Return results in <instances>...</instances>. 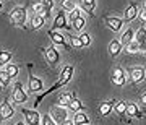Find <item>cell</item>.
I'll return each mask as SVG.
<instances>
[{"instance_id": "1", "label": "cell", "mask_w": 146, "mask_h": 125, "mask_svg": "<svg viewBox=\"0 0 146 125\" xmlns=\"http://www.w3.org/2000/svg\"><path fill=\"white\" fill-rule=\"evenodd\" d=\"M73 72H75V68H73L72 65H65V68H63L62 73H60V78H58L57 81H55V84H52V86L47 89V91H44L42 94H39V96L36 98V101H34V107H37V106H39V102H41V101H42L44 98H46L47 94H52L54 91H57V89L63 88V86H65V84H67L68 81H70V80H72Z\"/></svg>"}, {"instance_id": "2", "label": "cell", "mask_w": 146, "mask_h": 125, "mask_svg": "<svg viewBox=\"0 0 146 125\" xmlns=\"http://www.w3.org/2000/svg\"><path fill=\"white\" fill-rule=\"evenodd\" d=\"M26 18H28V11L25 7H16L10 11V21L13 26H20L25 28L26 25Z\"/></svg>"}, {"instance_id": "3", "label": "cell", "mask_w": 146, "mask_h": 125, "mask_svg": "<svg viewBox=\"0 0 146 125\" xmlns=\"http://www.w3.org/2000/svg\"><path fill=\"white\" fill-rule=\"evenodd\" d=\"M49 114L52 115V119H54V122H55V124H58V125L67 124L68 114H67V109H65L63 106H58V104L57 106H52Z\"/></svg>"}, {"instance_id": "4", "label": "cell", "mask_w": 146, "mask_h": 125, "mask_svg": "<svg viewBox=\"0 0 146 125\" xmlns=\"http://www.w3.org/2000/svg\"><path fill=\"white\" fill-rule=\"evenodd\" d=\"M28 73H29V80H28V89H29L31 93L42 91V80L37 78L36 75L33 73V63H28Z\"/></svg>"}, {"instance_id": "5", "label": "cell", "mask_w": 146, "mask_h": 125, "mask_svg": "<svg viewBox=\"0 0 146 125\" xmlns=\"http://www.w3.org/2000/svg\"><path fill=\"white\" fill-rule=\"evenodd\" d=\"M25 119H26V124L29 125H39L41 124V115L37 114L36 110H31V109H21Z\"/></svg>"}, {"instance_id": "6", "label": "cell", "mask_w": 146, "mask_h": 125, "mask_svg": "<svg viewBox=\"0 0 146 125\" xmlns=\"http://www.w3.org/2000/svg\"><path fill=\"white\" fill-rule=\"evenodd\" d=\"M44 54H46V59H47V62H49V65H52V67H55L58 63V60H60V55H58L57 49L54 46L44 49Z\"/></svg>"}, {"instance_id": "7", "label": "cell", "mask_w": 146, "mask_h": 125, "mask_svg": "<svg viewBox=\"0 0 146 125\" xmlns=\"http://www.w3.org/2000/svg\"><path fill=\"white\" fill-rule=\"evenodd\" d=\"M28 99L26 96V91L23 89V84L18 81V83H15V88H13V101L15 102H18V104H21V102H25Z\"/></svg>"}, {"instance_id": "8", "label": "cell", "mask_w": 146, "mask_h": 125, "mask_svg": "<svg viewBox=\"0 0 146 125\" xmlns=\"http://www.w3.org/2000/svg\"><path fill=\"white\" fill-rule=\"evenodd\" d=\"M110 78H112V83L117 84V86H123L125 81H127L125 72H123V68H120V67H117V68L112 70V76H110Z\"/></svg>"}, {"instance_id": "9", "label": "cell", "mask_w": 146, "mask_h": 125, "mask_svg": "<svg viewBox=\"0 0 146 125\" xmlns=\"http://www.w3.org/2000/svg\"><path fill=\"white\" fill-rule=\"evenodd\" d=\"M13 107H11V104L8 102V99H3V102H2V106H0V120H7L10 119V117H13Z\"/></svg>"}, {"instance_id": "10", "label": "cell", "mask_w": 146, "mask_h": 125, "mask_svg": "<svg viewBox=\"0 0 146 125\" xmlns=\"http://www.w3.org/2000/svg\"><path fill=\"white\" fill-rule=\"evenodd\" d=\"M63 28H68V23H67V15H65V11L60 10L55 16V20H54V25H52V29H63Z\"/></svg>"}, {"instance_id": "11", "label": "cell", "mask_w": 146, "mask_h": 125, "mask_svg": "<svg viewBox=\"0 0 146 125\" xmlns=\"http://www.w3.org/2000/svg\"><path fill=\"white\" fill-rule=\"evenodd\" d=\"M104 23L112 31H120L122 26H123V20H120L117 16H104Z\"/></svg>"}, {"instance_id": "12", "label": "cell", "mask_w": 146, "mask_h": 125, "mask_svg": "<svg viewBox=\"0 0 146 125\" xmlns=\"http://www.w3.org/2000/svg\"><path fill=\"white\" fill-rule=\"evenodd\" d=\"M47 34H49V37H50L52 44H57V46H62V47H65V49H68L67 41H65V37H63L60 33H57L55 29H50V31L47 33Z\"/></svg>"}, {"instance_id": "13", "label": "cell", "mask_w": 146, "mask_h": 125, "mask_svg": "<svg viewBox=\"0 0 146 125\" xmlns=\"http://www.w3.org/2000/svg\"><path fill=\"white\" fill-rule=\"evenodd\" d=\"M138 16V5H136L135 2H131L130 5L127 7V10H125V13H123V21H133Z\"/></svg>"}, {"instance_id": "14", "label": "cell", "mask_w": 146, "mask_h": 125, "mask_svg": "<svg viewBox=\"0 0 146 125\" xmlns=\"http://www.w3.org/2000/svg\"><path fill=\"white\" fill-rule=\"evenodd\" d=\"M130 78L133 83H140V81H143L145 80V68L141 67H135L130 70Z\"/></svg>"}, {"instance_id": "15", "label": "cell", "mask_w": 146, "mask_h": 125, "mask_svg": "<svg viewBox=\"0 0 146 125\" xmlns=\"http://www.w3.org/2000/svg\"><path fill=\"white\" fill-rule=\"evenodd\" d=\"M125 115H128V117H136V119H143V114H141V110L138 109V106L133 104V102H128V104H127Z\"/></svg>"}, {"instance_id": "16", "label": "cell", "mask_w": 146, "mask_h": 125, "mask_svg": "<svg viewBox=\"0 0 146 125\" xmlns=\"http://www.w3.org/2000/svg\"><path fill=\"white\" fill-rule=\"evenodd\" d=\"M78 3L81 5V8H83L86 13H88L89 16L94 15V8H96V0H78Z\"/></svg>"}, {"instance_id": "17", "label": "cell", "mask_w": 146, "mask_h": 125, "mask_svg": "<svg viewBox=\"0 0 146 125\" xmlns=\"http://www.w3.org/2000/svg\"><path fill=\"white\" fill-rule=\"evenodd\" d=\"M117 102L115 99H110V101H104L102 104H101V107H99V112H101V115H109L110 112H112V109H114V104Z\"/></svg>"}, {"instance_id": "18", "label": "cell", "mask_w": 146, "mask_h": 125, "mask_svg": "<svg viewBox=\"0 0 146 125\" xmlns=\"http://www.w3.org/2000/svg\"><path fill=\"white\" fill-rule=\"evenodd\" d=\"M122 44H120V41H117V39H114V41L109 44V52H110V55L112 57H117L120 52H122Z\"/></svg>"}, {"instance_id": "19", "label": "cell", "mask_w": 146, "mask_h": 125, "mask_svg": "<svg viewBox=\"0 0 146 125\" xmlns=\"http://www.w3.org/2000/svg\"><path fill=\"white\" fill-rule=\"evenodd\" d=\"M133 37H135V33H133V29L130 28V29H127V31L122 34V37H120L119 41H120L122 46H128V44L133 41Z\"/></svg>"}, {"instance_id": "20", "label": "cell", "mask_w": 146, "mask_h": 125, "mask_svg": "<svg viewBox=\"0 0 146 125\" xmlns=\"http://www.w3.org/2000/svg\"><path fill=\"white\" fill-rule=\"evenodd\" d=\"M73 99V93H63L58 96V106H63V107H68L70 106V102H72Z\"/></svg>"}, {"instance_id": "21", "label": "cell", "mask_w": 146, "mask_h": 125, "mask_svg": "<svg viewBox=\"0 0 146 125\" xmlns=\"http://www.w3.org/2000/svg\"><path fill=\"white\" fill-rule=\"evenodd\" d=\"M33 10H34L36 15H41V16H44V18H49V16H50V11H47L46 7L42 5L41 2H39V3H34V5H33Z\"/></svg>"}, {"instance_id": "22", "label": "cell", "mask_w": 146, "mask_h": 125, "mask_svg": "<svg viewBox=\"0 0 146 125\" xmlns=\"http://www.w3.org/2000/svg\"><path fill=\"white\" fill-rule=\"evenodd\" d=\"M44 21H46V18L41 15H34L31 18V26L33 29H41L42 26H44Z\"/></svg>"}, {"instance_id": "23", "label": "cell", "mask_w": 146, "mask_h": 125, "mask_svg": "<svg viewBox=\"0 0 146 125\" xmlns=\"http://www.w3.org/2000/svg\"><path fill=\"white\" fill-rule=\"evenodd\" d=\"M73 124H76V125H88V124H89L88 115L81 114V112L78 110V112L75 114V117H73Z\"/></svg>"}, {"instance_id": "24", "label": "cell", "mask_w": 146, "mask_h": 125, "mask_svg": "<svg viewBox=\"0 0 146 125\" xmlns=\"http://www.w3.org/2000/svg\"><path fill=\"white\" fill-rule=\"evenodd\" d=\"M138 44H146V29H145V26H141L140 29H138V33H136V36L133 37Z\"/></svg>"}, {"instance_id": "25", "label": "cell", "mask_w": 146, "mask_h": 125, "mask_svg": "<svg viewBox=\"0 0 146 125\" xmlns=\"http://www.w3.org/2000/svg\"><path fill=\"white\" fill-rule=\"evenodd\" d=\"M76 5H78V0H63L62 2V10L72 11L73 8H76Z\"/></svg>"}, {"instance_id": "26", "label": "cell", "mask_w": 146, "mask_h": 125, "mask_svg": "<svg viewBox=\"0 0 146 125\" xmlns=\"http://www.w3.org/2000/svg\"><path fill=\"white\" fill-rule=\"evenodd\" d=\"M72 110H75V112H78V110H81V109H84V106H83V102L80 101V99H76L75 96H73V99H72V102H70V106H68Z\"/></svg>"}, {"instance_id": "27", "label": "cell", "mask_w": 146, "mask_h": 125, "mask_svg": "<svg viewBox=\"0 0 146 125\" xmlns=\"http://www.w3.org/2000/svg\"><path fill=\"white\" fill-rule=\"evenodd\" d=\"M5 72L8 73V76H10V78H15L16 75H18V72H20V67L15 65V63H13V65H7Z\"/></svg>"}, {"instance_id": "28", "label": "cell", "mask_w": 146, "mask_h": 125, "mask_svg": "<svg viewBox=\"0 0 146 125\" xmlns=\"http://www.w3.org/2000/svg\"><path fill=\"white\" fill-rule=\"evenodd\" d=\"M72 26H73V29H76V31L83 29V28H84V18H83V16H78L76 20L72 21Z\"/></svg>"}, {"instance_id": "29", "label": "cell", "mask_w": 146, "mask_h": 125, "mask_svg": "<svg viewBox=\"0 0 146 125\" xmlns=\"http://www.w3.org/2000/svg\"><path fill=\"white\" fill-rule=\"evenodd\" d=\"M114 109L117 114L120 115H125V109H127V102H123V101H119V102H115L114 104Z\"/></svg>"}, {"instance_id": "30", "label": "cell", "mask_w": 146, "mask_h": 125, "mask_svg": "<svg viewBox=\"0 0 146 125\" xmlns=\"http://www.w3.org/2000/svg\"><path fill=\"white\" fill-rule=\"evenodd\" d=\"M10 59H11V52H8V51H0V65L8 63Z\"/></svg>"}, {"instance_id": "31", "label": "cell", "mask_w": 146, "mask_h": 125, "mask_svg": "<svg viewBox=\"0 0 146 125\" xmlns=\"http://www.w3.org/2000/svg\"><path fill=\"white\" fill-rule=\"evenodd\" d=\"M10 83V76H8V73L5 70H0V84L2 86H7V84Z\"/></svg>"}, {"instance_id": "32", "label": "cell", "mask_w": 146, "mask_h": 125, "mask_svg": "<svg viewBox=\"0 0 146 125\" xmlns=\"http://www.w3.org/2000/svg\"><path fill=\"white\" fill-rule=\"evenodd\" d=\"M41 124L42 125H54L55 122H54L50 114H46V115H41Z\"/></svg>"}, {"instance_id": "33", "label": "cell", "mask_w": 146, "mask_h": 125, "mask_svg": "<svg viewBox=\"0 0 146 125\" xmlns=\"http://www.w3.org/2000/svg\"><path fill=\"white\" fill-rule=\"evenodd\" d=\"M127 47H128V52H140V44H138L135 39H133V41H131Z\"/></svg>"}, {"instance_id": "34", "label": "cell", "mask_w": 146, "mask_h": 125, "mask_svg": "<svg viewBox=\"0 0 146 125\" xmlns=\"http://www.w3.org/2000/svg\"><path fill=\"white\" fill-rule=\"evenodd\" d=\"M80 41H81V44H83V47H88L89 44H91V36L84 33V34H81V36H80Z\"/></svg>"}, {"instance_id": "35", "label": "cell", "mask_w": 146, "mask_h": 125, "mask_svg": "<svg viewBox=\"0 0 146 125\" xmlns=\"http://www.w3.org/2000/svg\"><path fill=\"white\" fill-rule=\"evenodd\" d=\"M78 16H81V11H80V8H73V10L70 11V15H68V20L73 21V20H76Z\"/></svg>"}, {"instance_id": "36", "label": "cell", "mask_w": 146, "mask_h": 125, "mask_svg": "<svg viewBox=\"0 0 146 125\" xmlns=\"http://www.w3.org/2000/svg\"><path fill=\"white\" fill-rule=\"evenodd\" d=\"M41 3L46 7L47 11H50V10L54 8V0H41Z\"/></svg>"}, {"instance_id": "37", "label": "cell", "mask_w": 146, "mask_h": 125, "mask_svg": "<svg viewBox=\"0 0 146 125\" xmlns=\"http://www.w3.org/2000/svg\"><path fill=\"white\" fill-rule=\"evenodd\" d=\"M70 41H72L73 47H83V44H81V41H80V37H75V36H70Z\"/></svg>"}, {"instance_id": "38", "label": "cell", "mask_w": 146, "mask_h": 125, "mask_svg": "<svg viewBox=\"0 0 146 125\" xmlns=\"http://www.w3.org/2000/svg\"><path fill=\"white\" fill-rule=\"evenodd\" d=\"M138 16H140L141 23H146V8H143V7H141V10L138 11Z\"/></svg>"}, {"instance_id": "39", "label": "cell", "mask_w": 146, "mask_h": 125, "mask_svg": "<svg viewBox=\"0 0 146 125\" xmlns=\"http://www.w3.org/2000/svg\"><path fill=\"white\" fill-rule=\"evenodd\" d=\"M141 101H143V104H145V106H146V93H145V94H143V96H141Z\"/></svg>"}, {"instance_id": "40", "label": "cell", "mask_w": 146, "mask_h": 125, "mask_svg": "<svg viewBox=\"0 0 146 125\" xmlns=\"http://www.w3.org/2000/svg\"><path fill=\"white\" fill-rule=\"evenodd\" d=\"M0 8H2V2H0Z\"/></svg>"}, {"instance_id": "41", "label": "cell", "mask_w": 146, "mask_h": 125, "mask_svg": "<svg viewBox=\"0 0 146 125\" xmlns=\"http://www.w3.org/2000/svg\"><path fill=\"white\" fill-rule=\"evenodd\" d=\"M0 86H2V84H0Z\"/></svg>"}]
</instances>
